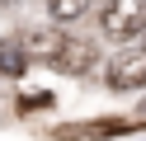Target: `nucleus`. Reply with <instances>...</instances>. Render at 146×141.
I'll return each mask as SVG.
<instances>
[{
  "mask_svg": "<svg viewBox=\"0 0 146 141\" xmlns=\"http://www.w3.org/2000/svg\"><path fill=\"white\" fill-rule=\"evenodd\" d=\"M108 38L118 42H132L137 33H146V0H108V9L99 14Z\"/></svg>",
  "mask_w": 146,
  "mask_h": 141,
  "instance_id": "obj_1",
  "label": "nucleus"
},
{
  "mask_svg": "<svg viewBox=\"0 0 146 141\" xmlns=\"http://www.w3.org/2000/svg\"><path fill=\"white\" fill-rule=\"evenodd\" d=\"M146 85V47H123L108 61V89H141Z\"/></svg>",
  "mask_w": 146,
  "mask_h": 141,
  "instance_id": "obj_2",
  "label": "nucleus"
},
{
  "mask_svg": "<svg viewBox=\"0 0 146 141\" xmlns=\"http://www.w3.org/2000/svg\"><path fill=\"white\" fill-rule=\"evenodd\" d=\"M47 66L61 71V75H90L94 71V47L80 42V38H61V47L47 56Z\"/></svg>",
  "mask_w": 146,
  "mask_h": 141,
  "instance_id": "obj_3",
  "label": "nucleus"
},
{
  "mask_svg": "<svg viewBox=\"0 0 146 141\" xmlns=\"http://www.w3.org/2000/svg\"><path fill=\"white\" fill-rule=\"evenodd\" d=\"M146 122H132V118H104V122H80V127H57L61 141H76V136H123V132H137Z\"/></svg>",
  "mask_w": 146,
  "mask_h": 141,
  "instance_id": "obj_4",
  "label": "nucleus"
},
{
  "mask_svg": "<svg viewBox=\"0 0 146 141\" xmlns=\"http://www.w3.org/2000/svg\"><path fill=\"white\" fill-rule=\"evenodd\" d=\"M19 42H24V52H29V56L47 61V56L61 47V33H57V28H47V24H38V28H24V38H19Z\"/></svg>",
  "mask_w": 146,
  "mask_h": 141,
  "instance_id": "obj_5",
  "label": "nucleus"
},
{
  "mask_svg": "<svg viewBox=\"0 0 146 141\" xmlns=\"http://www.w3.org/2000/svg\"><path fill=\"white\" fill-rule=\"evenodd\" d=\"M29 71V52H24V42H0V75H10V80H19V75Z\"/></svg>",
  "mask_w": 146,
  "mask_h": 141,
  "instance_id": "obj_6",
  "label": "nucleus"
},
{
  "mask_svg": "<svg viewBox=\"0 0 146 141\" xmlns=\"http://www.w3.org/2000/svg\"><path fill=\"white\" fill-rule=\"evenodd\" d=\"M90 5H94V0H47V14L57 19V24H76V19L90 14Z\"/></svg>",
  "mask_w": 146,
  "mask_h": 141,
  "instance_id": "obj_7",
  "label": "nucleus"
},
{
  "mask_svg": "<svg viewBox=\"0 0 146 141\" xmlns=\"http://www.w3.org/2000/svg\"><path fill=\"white\" fill-rule=\"evenodd\" d=\"M14 5H19V0H0V9H14Z\"/></svg>",
  "mask_w": 146,
  "mask_h": 141,
  "instance_id": "obj_8",
  "label": "nucleus"
}]
</instances>
